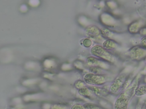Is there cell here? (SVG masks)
Segmentation results:
<instances>
[{"mask_svg":"<svg viewBox=\"0 0 146 109\" xmlns=\"http://www.w3.org/2000/svg\"><path fill=\"white\" fill-rule=\"evenodd\" d=\"M88 88L92 91V93H93L94 94L99 97H102L103 95H105L107 93L106 90H104L103 88L100 87L99 86H92L88 87Z\"/></svg>","mask_w":146,"mask_h":109,"instance_id":"obj_7","label":"cell"},{"mask_svg":"<svg viewBox=\"0 0 146 109\" xmlns=\"http://www.w3.org/2000/svg\"><path fill=\"white\" fill-rule=\"evenodd\" d=\"M137 85L138 80L136 78L117 98L114 104L115 109L127 108L131 99L135 95V90L138 87Z\"/></svg>","mask_w":146,"mask_h":109,"instance_id":"obj_1","label":"cell"},{"mask_svg":"<svg viewBox=\"0 0 146 109\" xmlns=\"http://www.w3.org/2000/svg\"><path fill=\"white\" fill-rule=\"evenodd\" d=\"M116 45H117L116 43L113 40L108 39L104 41L103 43L102 47L106 50L109 51V50H112L115 48L116 47Z\"/></svg>","mask_w":146,"mask_h":109,"instance_id":"obj_8","label":"cell"},{"mask_svg":"<svg viewBox=\"0 0 146 109\" xmlns=\"http://www.w3.org/2000/svg\"><path fill=\"white\" fill-rule=\"evenodd\" d=\"M74 86L76 88H77L78 89H80L82 87H84L86 86L85 85V83L84 81H82V80H78L75 82Z\"/></svg>","mask_w":146,"mask_h":109,"instance_id":"obj_14","label":"cell"},{"mask_svg":"<svg viewBox=\"0 0 146 109\" xmlns=\"http://www.w3.org/2000/svg\"><path fill=\"white\" fill-rule=\"evenodd\" d=\"M90 53L98 59H102L111 63L115 61V56L108 51L104 49L102 45H95L93 46L90 50Z\"/></svg>","mask_w":146,"mask_h":109,"instance_id":"obj_2","label":"cell"},{"mask_svg":"<svg viewBox=\"0 0 146 109\" xmlns=\"http://www.w3.org/2000/svg\"><path fill=\"white\" fill-rule=\"evenodd\" d=\"M87 62L89 65H91V66H99L102 64L100 61L94 56L88 57L87 59Z\"/></svg>","mask_w":146,"mask_h":109,"instance_id":"obj_9","label":"cell"},{"mask_svg":"<svg viewBox=\"0 0 146 109\" xmlns=\"http://www.w3.org/2000/svg\"><path fill=\"white\" fill-rule=\"evenodd\" d=\"M142 109H146V105H145V106L143 107V108Z\"/></svg>","mask_w":146,"mask_h":109,"instance_id":"obj_18","label":"cell"},{"mask_svg":"<svg viewBox=\"0 0 146 109\" xmlns=\"http://www.w3.org/2000/svg\"><path fill=\"white\" fill-rule=\"evenodd\" d=\"M83 106L86 109H99V108L98 106H97L96 105L92 103H89L84 104Z\"/></svg>","mask_w":146,"mask_h":109,"instance_id":"obj_15","label":"cell"},{"mask_svg":"<svg viewBox=\"0 0 146 109\" xmlns=\"http://www.w3.org/2000/svg\"><path fill=\"white\" fill-rule=\"evenodd\" d=\"M90 70L92 72V73L96 74H100L103 72V69L99 66H91L89 68Z\"/></svg>","mask_w":146,"mask_h":109,"instance_id":"obj_12","label":"cell"},{"mask_svg":"<svg viewBox=\"0 0 146 109\" xmlns=\"http://www.w3.org/2000/svg\"><path fill=\"white\" fill-rule=\"evenodd\" d=\"M145 94H146V85L138 86L135 90V95L136 96H142Z\"/></svg>","mask_w":146,"mask_h":109,"instance_id":"obj_11","label":"cell"},{"mask_svg":"<svg viewBox=\"0 0 146 109\" xmlns=\"http://www.w3.org/2000/svg\"><path fill=\"white\" fill-rule=\"evenodd\" d=\"M145 61H146V57H145Z\"/></svg>","mask_w":146,"mask_h":109,"instance_id":"obj_19","label":"cell"},{"mask_svg":"<svg viewBox=\"0 0 146 109\" xmlns=\"http://www.w3.org/2000/svg\"><path fill=\"white\" fill-rule=\"evenodd\" d=\"M85 83L92 86H101L103 85L106 81V78L104 75L96 74L92 73H86L83 77Z\"/></svg>","mask_w":146,"mask_h":109,"instance_id":"obj_3","label":"cell"},{"mask_svg":"<svg viewBox=\"0 0 146 109\" xmlns=\"http://www.w3.org/2000/svg\"><path fill=\"white\" fill-rule=\"evenodd\" d=\"M100 31V33L101 35L104 37H111L112 35V32H111V31H110L108 30L107 29H105V28H103Z\"/></svg>","mask_w":146,"mask_h":109,"instance_id":"obj_13","label":"cell"},{"mask_svg":"<svg viewBox=\"0 0 146 109\" xmlns=\"http://www.w3.org/2000/svg\"><path fill=\"white\" fill-rule=\"evenodd\" d=\"M79 93L82 96H83L88 98H90L92 97V91L87 86H85L79 89Z\"/></svg>","mask_w":146,"mask_h":109,"instance_id":"obj_10","label":"cell"},{"mask_svg":"<svg viewBox=\"0 0 146 109\" xmlns=\"http://www.w3.org/2000/svg\"><path fill=\"white\" fill-rule=\"evenodd\" d=\"M71 109H86V108L84 107L83 105L76 104L73 105L72 107H71Z\"/></svg>","mask_w":146,"mask_h":109,"instance_id":"obj_17","label":"cell"},{"mask_svg":"<svg viewBox=\"0 0 146 109\" xmlns=\"http://www.w3.org/2000/svg\"><path fill=\"white\" fill-rule=\"evenodd\" d=\"M140 47L146 50V37H143L140 41Z\"/></svg>","mask_w":146,"mask_h":109,"instance_id":"obj_16","label":"cell"},{"mask_svg":"<svg viewBox=\"0 0 146 109\" xmlns=\"http://www.w3.org/2000/svg\"><path fill=\"white\" fill-rule=\"evenodd\" d=\"M86 35L87 37L96 41L102 39L100 31L96 26H90L86 29Z\"/></svg>","mask_w":146,"mask_h":109,"instance_id":"obj_5","label":"cell"},{"mask_svg":"<svg viewBox=\"0 0 146 109\" xmlns=\"http://www.w3.org/2000/svg\"><path fill=\"white\" fill-rule=\"evenodd\" d=\"M126 81V74H120L112 82L110 86V91L113 93H117L121 87L124 86Z\"/></svg>","mask_w":146,"mask_h":109,"instance_id":"obj_4","label":"cell"},{"mask_svg":"<svg viewBox=\"0 0 146 109\" xmlns=\"http://www.w3.org/2000/svg\"><path fill=\"white\" fill-rule=\"evenodd\" d=\"M130 57L132 59L140 60L146 57V50L141 47H135L132 48L129 52Z\"/></svg>","mask_w":146,"mask_h":109,"instance_id":"obj_6","label":"cell"}]
</instances>
